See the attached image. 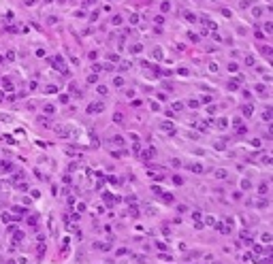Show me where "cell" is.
Instances as JSON below:
<instances>
[{
    "mask_svg": "<svg viewBox=\"0 0 273 264\" xmlns=\"http://www.w3.org/2000/svg\"><path fill=\"white\" fill-rule=\"evenodd\" d=\"M173 109H177V111H182V109H184V105H182V102H175V105H173Z\"/></svg>",
    "mask_w": 273,
    "mask_h": 264,
    "instance_id": "3",
    "label": "cell"
},
{
    "mask_svg": "<svg viewBox=\"0 0 273 264\" xmlns=\"http://www.w3.org/2000/svg\"><path fill=\"white\" fill-rule=\"evenodd\" d=\"M45 113H49V115H51V113H56V107H53V105H47V107H45Z\"/></svg>",
    "mask_w": 273,
    "mask_h": 264,
    "instance_id": "1",
    "label": "cell"
},
{
    "mask_svg": "<svg viewBox=\"0 0 273 264\" xmlns=\"http://www.w3.org/2000/svg\"><path fill=\"white\" fill-rule=\"evenodd\" d=\"M190 168H192L194 173H201V170H203V166H201V164H192V166H190Z\"/></svg>",
    "mask_w": 273,
    "mask_h": 264,
    "instance_id": "2",
    "label": "cell"
}]
</instances>
